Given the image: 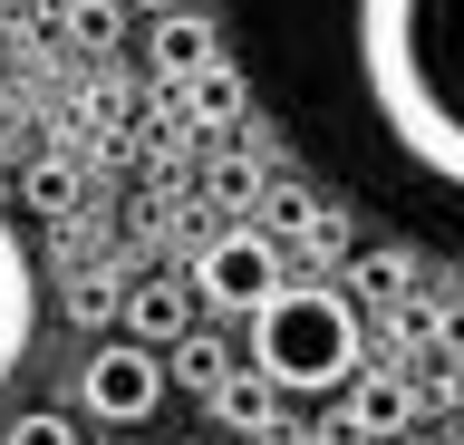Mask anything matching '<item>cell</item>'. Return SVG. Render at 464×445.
Instances as JSON below:
<instances>
[{
  "mask_svg": "<svg viewBox=\"0 0 464 445\" xmlns=\"http://www.w3.org/2000/svg\"><path fill=\"white\" fill-rule=\"evenodd\" d=\"M358 78L377 126L464 194V0H358Z\"/></svg>",
  "mask_w": 464,
  "mask_h": 445,
  "instance_id": "6da1fadb",
  "label": "cell"
},
{
  "mask_svg": "<svg viewBox=\"0 0 464 445\" xmlns=\"http://www.w3.org/2000/svg\"><path fill=\"white\" fill-rule=\"evenodd\" d=\"M242 320H252V368L281 397H329L358 378V310L329 281H271Z\"/></svg>",
  "mask_w": 464,
  "mask_h": 445,
  "instance_id": "7a4b0ae2",
  "label": "cell"
},
{
  "mask_svg": "<svg viewBox=\"0 0 464 445\" xmlns=\"http://www.w3.org/2000/svg\"><path fill=\"white\" fill-rule=\"evenodd\" d=\"M78 397H87L97 426H145V416L165 407V349H145V339H107V349H87Z\"/></svg>",
  "mask_w": 464,
  "mask_h": 445,
  "instance_id": "3957f363",
  "label": "cell"
},
{
  "mask_svg": "<svg viewBox=\"0 0 464 445\" xmlns=\"http://www.w3.org/2000/svg\"><path fill=\"white\" fill-rule=\"evenodd\" d=\"M271 281H281V242L252 233V223H242V233H213V242L194 252V291L223 300V310H252Z\"/></svg>",
  "mask_w": 464,
  "mask_h": 445,
  "instance_id": "277c9868",
  "label": "cell"
},
{
  "mask_svg": "<svg viewBox=\"0 0 464 445\" xmlns=\"http://www.w3.org/2000/svg\"><path fill=\"white\" fill-rule=\"evenodd\" d=\"M29 329H39V271H29L10 213H0V378L29 358Z\"/></svg>",
  "mask_w": 464,
  "mask_h": 445,
  "instance_id": "5b68a950",
  "label": "cell"
},
{
  "mask_svg": "<svg viewBox=\"0 0 464 445\" xmlns=\"http://www.w3.org/2000/svg\"><path fill=\"white\" fill-rule=\"evenodd\" d=\"M184 329H194V281L155 271V281H136V291H126V339L165 349V339H184Z\"/></svg>",
  "mask_w": 464,
  "mask_h": 445,
  "instance_id": "8992f818",
  "label": "cell"
},
{
  "mask_svg": "<svg viewBox=\"0 0 464 445\" xmlns=\"http://www.w3.org/2000/svg\"><path fill=\"white\" fill-rule=\"evenodd\" d=\"M213 416H223L242 445H252V436H271V426H281V387L261 378V368H242V378L223 368V387H213Z\"/></svg>",
  "mask_w": 464,
  "mask_h": 445,
  "instance_id": "52a82bcc",
  "label": "cell"
},
{
  "mask_svg": "<svg viewBox=\"0 0 464 445\" xmlns=\"http://www.w3.org/2000/svg\"><path fill=\"white\" fill-rule=\"evenodd\" d=\"M155 68H165V78L213 68V20H194V10H155Z\"/></svg>",
  "mask_w": 464,
  "mask_h": 445,
  "instance_id": "ba28073f",
  "label": "cell"
},
{
  "mask_svg": "<svg viewBox=\"0 0 464 445\" xmlns=\"http://www.w3.org/2000/svg\"><path fill=\"white\" fill-rule=\"evenodd\" d=\"M232 368V349L213 339V329H184V339H165V387H194V397H213Z\"/></svg>",
  "mask_w": 464,
  "mask_h": 445,
  "instance_id": "9c48e42d",
  "label": "cell"
},
{
  "mask_svg": "<svg viewBox=\"0 0 464 445\" xmlns=\"http://www.w3.org/2000/svg\"><path fill=\"white\" fill-rule=\"evenodd\" d=\"M406 426V378L397 368H368L358 397H348V436H397Z\"/></svg>",
  "mask_w": 464,
  "mask_h": 445,
  "instance_id": "30bf717a",
  "label": "cell"
},
{
  "mask_svg": "<svg viewBox=\"0 0 464 445\" xmlns=\"http://www.w3.org/2000/svg\"><path fill=\"white\" fill-rule=\"evenodd\" d=\"M20 204H29V213H68V204H78V175H68L58 155H39V165L20 175Z\"/></svg>",
  "mask_w": 464,
  "mask_h": 445,
  "instance_id": "8fae6325",
  "label": "cell"
},
{
  "mask_svg": "<svg viewBox=\"0 0 464 445\" xmlns=\"http://www.w3.org/2000/svg\"><path fill=\"white\" fill-rule=\"evenodd\" d=\"M10 445H78V426H68L58 407H39V416H20V426H10Z\"/></svg>",
  "mask_w": 464,
  "mask_h": 445,
  "instance_id": "7c38bea8",
  "label": "cell"
},
{
  "mask_svg": "<svg viewBox=\"0 0 464 445\" xmlns=\"http://www.w3.org/2000/svg\"><path fill=\"white\" fill-rule=\"evenodd\" d=\"M194 107H203V117H232L242 97H232V78H223V68H194Z\"/></svg>",
  "mask_w": 464,
  "mask_h": 445,
  "instance_id": "4fadbf2b",
  "label": "cell"
},
{
  "mask_svg": "<svg viewBox=\"0 0 464 445\" xmlns=\"http://www.w3.org/2000/svg\"><path fill=\"white\" fill-rule=\"evenodd\" d=\"M281 445H329V436H281Z\"/></svg>",
  "mask_w": 464,
  "mask_h": 445,
  "instance_id": "5bb4252c",
  "label": "cell"
},
{
  "mask_svg": "<svg viewBox=\"0 0 464 445\" xmlns=\"http://www.w3.org/2000/svg\"><path fill=\"white\" fill-rule=\"evenodd\" d=\"M145 10H174V0H145Z\"/></svg>",
  "mask_w": 464,
  "mask_h": 445,
  "instance_id": "9a60e30c",
  "label": "cell"
}]
</instances>
